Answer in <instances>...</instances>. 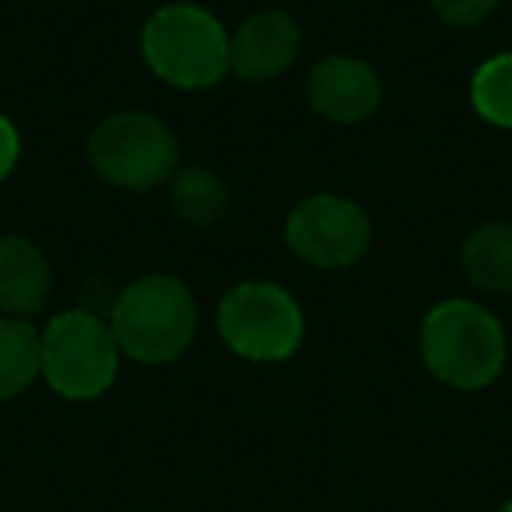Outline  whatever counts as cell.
<instances>
[{
	"mask_svg": "<svg viewBox=\"0 0 512 512\" xmlns=\"http://www.w3.org/2000/svg\"><path fill=\"white\" fill-rule=\"evenodd\" d=\"M425 369L453 390H484L509 362V337L491 309L474 299H442L425 313L418 330Z\"/></svg>",
	"mask_w": 512,
	"mask_h": 512,
	"instance_id": "1",
	"label": "cell"
},
{
	"mask_svg": "<svg viewBox=\"0 0 512 512\" xmlns=\"http://www.w3.org/2000/svg\"><path fill=\"white\" fill-rule=\"evenodd\" d=\"M197 327V299L172 274H141L116 292L109 309V330L120 355L151 369L179 362L190 351Z\"/></svg>",
	"mask_w": 512,
	"mask_h": 512,
	"instance_id": "2",
	"label": "cell"
},
{
	"mask_svg": "<svg viewBox=\"0 0 512 512\" xmlns=\"http://www.w3.org/2000/svg\"><path fill=\"white\" fill-rule=\"evenodd\" d=\"M141 57L169 88L207 92L232 74V39L200 4H165L144 22Z\"/></svg>",
	"mask_w": 512,
	"mask_h": 512,
	"instance_id": "3",
	"label": "cell"
},
{
	"mask_svg": "<svg viewBox=\"0 0 512 512\" xmlns=\"http://www.w3.org/2000/svg\"><path fill=\"white\" fill-rule=\"evenodd\" d=\"M218 337L235 358L256 365L288 362L302 348L306 313L288 288L274 281H239L218 302Z\"/></svg>",
	"mask_w": 512,
	"mask_h": 512,
	"instance_id": "4",
	"label": "cell"
},
{
	"mask_svg": "<svg viewBox=\"0 0 512 512\" xmlns=\"http://www.w3.org/2000/svg\"><path fill=\"white\" fill-rule=\"evenodd\" d=\"M88 162L102 183L137 193L169 186L183 169L172 127L144 109H120L106 116L88 137Z\"/></svg>",
	"mask_w": 512,
	"mask_h": 512,
	"instance_id": "5",
	"label": "cell"
},
{
	"mask_svg": "<svg viewBox=\"0 0 512 512\" xmlns=\"http://www.w3.org/2000/svg\"><path fill=\"white\" fill-rule=\"evenodd\" d=\"M39 358L50 390L81 404L102 397L116 383L123 355L106 316L74 306L39 330Z\"/></svg>",
	"mask_w": 512,
	"mask_h": 512,
	"instance_id": "6",
	"label": "cell"
},
{
	"mask_svg": "<svg viewBox=\"0 0 512 512\" xmlns=\"http://www.w3.org/2000/svg\"><path fill=\"white\" fill-rule=\"evenodd\" d=\"M285 242L306 267L341 271L358 264L372 246V221L362 204L341 193L299 200L285 221Z\"/></svg>",
	"mask_w": 512,
	"mask_h": 512,
	"instance_id": "7",
	"label": "cell"
},
{
	"mask_svg": "<svg viewBox=\"0 0 512 512\" xmlns=\"http://www.w3.org/2000/svg\"><path fill=\"white\" fill-rule=\"evenodd\" d=\"M306 102L323 120L351 127L376 113L383 102V85L365 60L348 57V53H330V57L316 60L313 71L306 74Z\"/></svg>",
	"mask_w": 512,
	"mask_h": 512,
	"instance_id": "8",
	"label": "cell"
},
{
	"mask_svg": "<svg viewBox=\"0 0 512 512\" xmlns=\"http://www.w3.org/2000/svg\"><path fill=\"white\" fill-rule=\"evenodd\" d=\"M232 74L246 85L281 78L302 53V32L285 11H256L232 32Z\"/></svg>",
	"mask_w": 512,
	"mask_h": 512,
	"instance_id": "9",
	"label": "cell"
},
{
	"mask_svg": "<svg viewBox=\"0 0 512 512\" xmlns=\"http://www.w3.org/2000/svg\"><path fill=\"white\" fill-rule=\"evenodd\" d=\"M53 292V271L46 253L25 235L0 239V316L32 320L46 309Z\"/></svg>",
	"mask_w": 512,
	"mask_h": 512,
	"instance_id": "10",
	"label": "cell"
},
{
	"mask_svg": "<svg viewBox=\"0 0 512 512\" xmlns=\"http://www.w3.org/2000/svg\"><path fill=\"white\" fill-rule=\"evenodd\" d=\"M460 267L470 288L484 295H512V221L477 225L463 239Z\"/></svg>",
	"mask_w": 512,
	"mask_h": 512,
	"instance_id": "11",
	"label": "cell"
},
{
	"mask_svg": "<svg viewBox=\"0 0 512 512\" xmlns=\"http://www.w3.org/2000/svg\"><path fill=\"white\" fill-rule=\"evenodd\" d=\"M43 379L39 330L32 320L0 316V400H15Z\"/></svg>",
	"mask_w": 512,
	"mask_h": 512,
	"instance_id": "12",
	"label": "cell"
},
{
	"mask_svg": "<svg viewBox=\"0 0 512 512\" xmlns=\"http://www.w3.org/2000/svg\"><path fill=\"white\" fill-rule=\"evenodd\" d=\"M169 204L186 225L193 228H211L228 211V186L207 165H190L179 169L169 183Z\"/></svg>",
	"mask_w": 512,
	"mask_h": 512,
	"instance_id": "13",
	"label": "cell"
},
{
	"mask_svg": "<svg viewBox=\"0 0 512 512\" xmlns=\"http://www.w3.org/2000/svg\"><path fill=\"white\" fill-rule=\"evenodd\" d=\"M470 109L498 130H512V50L495 53L470 74Z\"/></svg>",
	"mask_w": 512,
	"mask_h": 512,
	"instance_id": "14",
	"label": "cell"
},
{
	"mask_svg": "<svg viewBox=\"0 0 512 512\" xmlns=\"http://www.w3.org/2000/svg\"><path fill=\"white\" fill-rule=\"evenodd\" d=\"M428 4H432L435 18L446 29H460V32L477 29V25H484L502 8V0H428Z\"/></svg>",
	"mask_w": 512,
	"mask_h": 512,
	"instance_id": "15",
	"label": "cell"
},
{
	"mask_svg": "<svg viewBox=\"0 0 512 512\" xmlns=\"http://www.w3.org/2000/svg\"><path fill=\"white\" fill-rule=\"evenodd\" d=\"M18 158H22V137H18V127L0 113V183L15 172Z\"/></svg>",
	"mask_w": 512,
	"mask_h": 512,
	"instance_id": "16",
	"label": "cell"
},
{
	"mask_svg": "<svg viewBox=\"0 0 512 512\" xmlns=\"http://www.w3.org/2000/svg\"><path fill=\"white\" fill-rule=\"evenodd\" d=\"M498 512H512V502H505V505H502V509H498Z\"/></svg>",
	"mask_w": 512,
	"mask_h": 512,
	"instance_id": "17",
	"label": "cell"
}]
</instances>
